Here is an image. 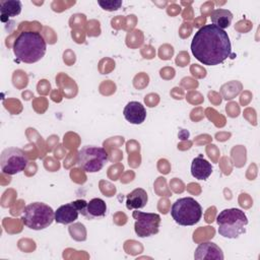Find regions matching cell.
Wrapping results in <instances>:
<instances>
[{
    "mask_svg": "<svg viewBox=\"0 0 260 260\" xmlns=\"http://www.w3.org/2000/svg\"><path fill=\"white\" fill-rule=\"evenodd\" d=\"M193 56L202 64L214 66L232 55V45L228 32L214 24L199 28L191 42Z\"/></svg>",
    "mask_w": 260,
    "mask_h": 260,
    "instance_id": "6da1fadb",
    "label": "cell"
},
{
    "mask_svg": "<svg viewBox=\"0 0 260 260\" xmlns=\"http://www.w3.org/2000/svg\"><path fill=\"white\" fill-rule=\"evenodd\" d=\"M194 258L197 260L202 259H214V260H223V253L221 249L214 243L206 242L200 244L194 253Z\"/></svg>",
    "mask_w": 260,
    "mask_h": 260,
    "instance_id": "8fae6325",
    "label": "cell"
},
{
    "mask_svg": "<svg viewBox=\"0 0 260 260\" xmlns=\"http://www.w3.org/2000/svg\"><path fill=\"white\" fill-rule=\"evenodd\" d=\"M28 162L25 152L17 147L5 148L0 155L1 170L6 175H15L22 172Z\"/></svg>",
    "mask_w": 260,
    "mask_h": 260,
    "instance_id": "52a82bcc",
    "label": "cell"
},
{
    "mask_svg": "<svg viewBox=\"0 0 260 260\" xmlns=\"http://www.w3.org/2000/svg\"><path fill=\"white\" fill-rule=\"evenodd\" d=\"M210 18H211L212 24L223 29V28L230 26V24L233 20V13L228 9L219 8V9H215L212 11Z\"/></svg>",
    "mask_w": 260,
    "mask_h": 260,
    "instance_id": "2e32d148",
    "label": "cell"
},
{
    "mask_svg": "<svg viewBox=\"0 0 260 260\" xmlns=\"http://www.w3.org/2000/svg\"><path fill=\"white\" fill-rule=\"evenodd\" d=\"M99 5L108 11H114L121 7L122 1L121 0H105V1H98Z\"/></svg>",
    "mask_w": 260,
    "mask_h": 260,
    "instance_id": "e0dca14e",
    "label": "cell"
},
{
    "mask_svg": "<svg viewBox=\"0 0 260 260\" xmlns=\"http://www.w3.org/2000/svg\"><path fill=\"white\" fill-rule=\"evenodd\" d=\"M132 216L135 219L134 231L138 237L145 238L158 233L160 224L159 214L143 212L136 209L133 211Z\"/></svg>",
    "mask_w": 260,
    "mask_h": 260,
    "instance_id": "ba28073f",
    "label": "cell"
},
{
    "mask_svg": "<svg viewBox=\"0 0 260 260\" xmlns=\"http://www.w3.org/2000/svg\"><path fill=\"white\" fill-rule=\"evenodd\" d=\"M212 173L211 164L202 155L195 157L191 164V174L197 180H206Z\"/></svg>",
    "mask_w": 260,
    "mask_h": 260,
    "instance_id": "7c38bea8",
    "label": "cell"
},
{
    "mask_svg": "<svg viewBox=\"0 0 260 260\" xmlns=\"http://www.w3.org/2000/svg\"><path fill=\"white\" fill-rule=\"evenodd\" d=\"M46 49V41L38 31H22L13 43V53L16 59L27 64L40 61L44 57Z\"/></svg>",
    "mask_w": 260,
    "mask_h": 260,
    "instance_id": "7a4b0ae2",
    "label": "cell"
},
{
    "mask_svg": "<svg viewBox=\"0 0 260 260\" xmlns=\"http://www.w3.org/2000/svg\"><path fill=\"white\" fill-rule=\"evenodd\" d=\"M218 234L223 238L236 239L246 233L248 218L245 212L239 208L223 209L216 216Z\"/></svg>",
    "mask_w": 260,
    "mask_h": 260,
    "instance_id": "3957f363",
    "label": "cell"
},
{
    "mask_svg": "<svg viewBox=\"0 0 260 260\" xmlns=\"http://www.w3.org/2000/svg\"><path fill=\"white\" fill-rule=\"evenodd\" d=\"M21 220L24 225L31 230H44L55 220V211L43 202H32L24 207Z\"/></svg>",
    "mask_w": 260,
    "mask_h": 260,
    "instance_id": "277c9868",
    "label": "cell"
},
{
    "mask_svg": "<svg viewBox=\"0 0 260 260\" xmlns=\"http://www.w3.org/2000/svg\"><path fill=\"white\" fill-rule=\"evenodd\" d=\"M107 212L106 202L101 198H93L89 202H87L85 208L82 211V215L87 217L88 219L104 217Z\"/></svg>",
    "mask_w": 260,
    "mask_h": 260,
    "instance_id": "4fadbf2b",
    "label": "cell"
},
{
    "mask_svg": "<svg viewBox=\"0 0 260 260\" xmlns=\"http://www.w3.org/2000/svg\"><path fill=\"white\" fill-rule=\"evenodd\" d=\"M147 200L146 191L142 188H136L127 195L126 207L128 209H140L146 205Z\"/></svg>",
    "mask_w": 260,
    "mask_h": 260,
    "instance_id": "5bb4252c",
    "label": "cell"
},
{
    "mask_svg": "<svg viewBox=\"0 0 260 260\" xmlns=\"http://www.w3.org/2000/svg\"><path fill=\"white\" fill-rule=\"evenodd\" d=\"M171 214L180 225H194L201 219L202 207L194 198L184 197L173 203Z\"/></svg>",
    "mask_w": 260,
    "mask_h": 260,
    "instance_id": "5b68a950",
    "label": "cell"
},
{
    "mask_svg": "<svg viewBox=\"0 0 260 260\" xmlns=\"http://www.w3.org/2000/svg\"><path fill=\"white\" fill-rule=\"evenodd\" d=\"M87 202L83 199H78L70 203L61 205L55 211V220L58 223L68 224L78 218L79 213H82Z\"/></svg>",
    "mask_w": 260,
    "mask_h": 260,
    "instance_id": "9c48e42d",
    "label": "cell"
},
{
    "mask_svg": "<svg viewBox=\"0 0 260 260\" xmlns=\"http://www.w3.org/2000/svg\"><path fill=\"white\" fill-rule=\"evenodd\" d=\"M21 12V2L18 0H7L0 2V17L2 22L18 15Z\"/></svg>",
    "mask_w": 260,
    "mask_h": 260,
    "instance_id": "9a60e30c",
    "label": "cell"
},
{
    "mask_svg": "<svg viewBox=\"0 0 260 260\" xmlns=\"http://www.w3.org/2000/svg\"><path fill=\"white\" fill-rule=\"evenodd\" d=\"M125 119L131 124H141L146 118V110L144 106L139 102H129L123 111Z\"/></svg>",
    "mask_w": 260,
    "mask_h": 260,
    "instance_id": "30bf717a",
    "label": "cell"
},
{
    "mask_svg": "<svg viewBox=\"0 0 260 260\" xmlns=\"http://www.w3.org/2000/svg\"><path fill=\"white\" fill-rule=\"evenodd\" d=\"M108 159L109 154L106 149L99 146H83L77 153V165L86 173L101 171Z\"/></svg>",
    "mask_w": 260,
    "mask_h": 260,
    "instance_id": "8992f818",
    "label": "cell"
}]
</instances>
